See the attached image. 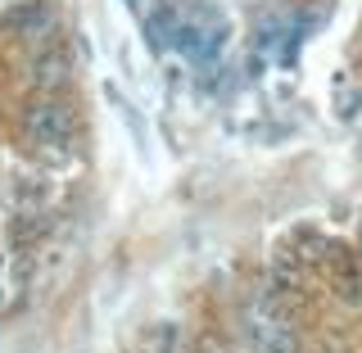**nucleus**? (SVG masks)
I'll use <instances>...</instances> for the list:
<instances>
[{"label": "nucleus", "instance_id": "1", "mask_svg": "<svg viewBox=\"0 0 362 353\" xmlns=\"http://www.w3.org/2000/svg\"><path fill=\"white\" fill-rule=\"evenodd\" d=\"M18 132H23V141L41 154H68L73 141H77V132H82V122H77L73 105H64L59 96H37V100L23 105Z\"/></svg>", "mask_w": 362, "mask_h": 353}, {"label": "nucleus", "instance_id": "2", "mask_svg": "<svg viewBox=\"0 0 362 353\" xmlns=\"http://www.w3.org/2000/svg\"><path fill=\"white\" fill-rule=\"evenodd\" d=\"M240 326H245V345L254 353H294L299 349V335L290 326V303H286V294H276L272 286L245 308Z\"/></svg>", "mask_w": 362, "mask_h": 353}]
</instances>
